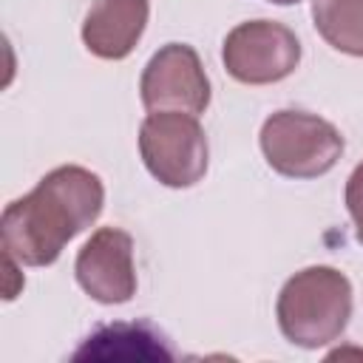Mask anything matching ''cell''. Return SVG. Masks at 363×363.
Masks as SVG:
<instances>
[{"instance_id":"6da1fadb","label":"cell","mask_w":363,"mask_h":363,"mask_svg":"<svg viewBox=\"0 0 363 363\" xmlns=\"http://www.w3.org/2000/svg\"><path fill=\"white\" fill-rule=\"evenodd\" d=\"M102 204L105 187L96 173L79 164H60L31 193L6 204L0 244L26 267H48L74 235L99 218Z\"/></svg>"},{"instance_id":"7a4b0ae2","label":"cell","mask_w":363,"mask_h":363,"mask_svg":"<svg viewBox=\"0 0 363 363\" xmlns=\"http://www.w3.org/2000/svg\"><path fill=\"white\" fill-rule=\"evenodd\" d=\"M275 315L289 343L320 349L337 340L352 318V284L335 267H306L281 286Z\"/></svg>"},{"instance_id":"3957f363","label":"cell","mask_w":363,"mask_h":363,"mask_svg":"<svg viewBox=\"0 0 363 363\" xmlns=\"http://www.w3.org/2000/svg\"><path fill=\"white\" fill-rule=\"evenodd\" d=\"M258 142L267 164L289 179H318L343 156L340 130L306 111H275L261 125Z\"/></svg>"},{"instance_id":"277c9868","label":"cell","mask_w":363,"mask_h":363,"mask_svg":"<svg viewBox=\"0 0 363 363\" xmlns=\"http://www.w3.org/2000/svg\"><path fill=\"white\" fill-rule=\"evenodd\" d=\"M139 153L147 173L164 187H193L207 173V136L196 113L150 111L139 128Z\"/></svg>"},{"instance_id":"5b68a950","label":"cell","mask_w":363,"mask_h":363,"mask_svg":"<svg viewBox=\"0 0 363 363\" xmlns=\"http://www.w3.org/2000/svg\"><path fill=\"white\" fill-rule=\"evenodd\" d=\"M227 74L244 85H269L286 79L301 62L295 31L275 20L238 23L221 45Z\"/></svg>"},{"instance_id":"8992f818","label":"cell","mask_w":363,"mask_h":363,"mask_svg":"<svg viewBox=\"0 0 363 363\" xmlns=\"http://www.w3.org/2000/svg\"><path fill=\"white\" fill-rule=\"evenodd\" d=\"M139 94L147 111L204 113L210 105V79L193 45L167 43L145 65Z\"/></svg>"},{"instance_id":"52a82bcc","label":"cell","mask_w":363,"mask_h":363,"mask_svg":"<svg viewBox=\"0 0 363 363\" xmlns=\"http://www.w3.org/2000/svg\"><path fill=\"white\" fill-rule=\"evenodd\" d=\"M74 272L96 303H128L136 292L133 238L119 227H99L77 252Z\"/></svg>"},{"instance_id":"ba28073f","label":"cell","mask_w":363,"mask_h":363,"mask_svg":"<svg viewBox=\"0 0 363 363\" xmlns=\"http://www.w3.org/2000/svg\"><path fill=\"white\" fill-rule=\"evenodd\" d=\"M150 0H94L85 23L82 43L99 60H125L145 34Z\"/></svg>"},{"instance_id":"9c48e42d","label":"cell","mask_w":363,"mask_h":363,"mask_svg":"<svg viewBox=\"0 0 363 363\" xmlns=\"http://www.w3.org/2000/svg\"><path fill=\"white\" fill-rule=\"evenodd\" d=\"M74 357H162L170 360L173 349L147 323H111L94 332Z\"/></svg>"},{"instance_id":"30bf717a","label":"cell","mask_w":363,"mask_h":363,"mask_svg":"<svg viewBox=\"0 0 363 363\" xmlns=\"http://www.w3.org/2000/svg\"><path fill=\"white\" fill-rule=\"evenodd\" d=\"M312 20L335 51L363 57V0H312Z\"/></svg>"},{"instance_id":"8fae6325","label":"cell","mask_w":363,"mask_h":363,"mask_svg":"<svg viewBox=\"0 0 363 363\" xmlns=\"http://www.w3.org/2000/svg\"><path fill=\"white\" fill-rule=\"evenodd\" d=\"M346 210L354 221V238L363 244V162L352 170L346 182Z\"/></svg>"},{"instance_id":"7c38bea8","label":"cell","mask_w":363,"mask_h":363,"mask_svg":"<svg viewBox=\"0 0 363 363\" xmlns=\"http://www.w3.org/2000/svg\"><path fill=\"white\" fill-rule=\"evenodd\" d=\"M20 267H23V264H20L11 252L3 250V298H6V301H14L17 292L23 289V284H26Z\"/></svg>"},{"instance_id":"4fadbf2b","label":"cell","mask_w":363,"mask_h":363,"mask_svg":"<svg viewBox=\"0 0 363 363\" xmlns=\"http://www.w3.org/2000/svg\"><path fill=\"white\" fill-rule=\"evenodd\" d=\"M269 3H275V6H292V3H301V0H269Z\"/></svg>"}]
</instances>
